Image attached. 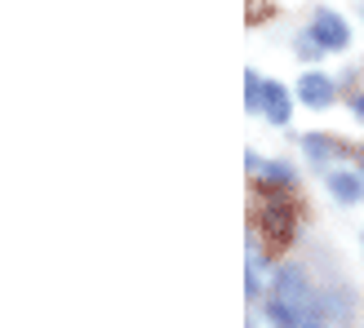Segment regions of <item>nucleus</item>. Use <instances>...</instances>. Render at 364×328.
Instances as JSON below:
<instances>
[{"instance_id":"f257e3e1","label":"nucleus","mask_w":364,"mask_h":328,"mask_svg":"<svg viewBox=\"0 0 364 328\" xmlns=\"http://www.w3.org/2000/svg\"><path fill=\"white\" fill-rule=\"evenodd\" d=\"M258 217H262V226H267V235H271L276 244H284L289 235H294V204H289V199L262 195V199H258Z\"/></svg>"},{"instance_id":"f03ea898","label":"nucleus","mask_w":364,"mask_h":328,"mask_svg":"<svg viewBox=\"0 0 364 328\" xmlns=\"http://www.w3.org/2000/svg\"><path fill=\"white\" fill-rule=\"evenodd\" d=\"M311 35L324 45V53L351 45V31H347V23H342L333 9H316V13H311Z\"/></svg>"},{"instance_id":"7ed1b4c3","label":"nucleus","mask_w":364,"mask_h":328,"mask_svg":"<svg viewBox=\"0 0 364 328\" xmlns=\"http://www.w3.org/2000/svg\"><path fill=\"white\" fill-rule=\"evenodd\" d=\"M333 94L338 89H333V80L324 76V71H306V76L298 80V98L311 106V111H324V106L333 102Z\"/></svg>"},{"instance_id":"20e7f679","label":"nucleus","mask_w":364,"mask_h":328,"mask_svg":"<svg viewBox=\"0 0 364 328\" xmlns=\"http://www.w3.org/2000/svg\"><path fill=\"white\" fill-rule=\"evenodd\" d=\"M329 195L338 199V204H360V199H364V173L333 169L329 173Z\"/></svg>"},{"instance_id":"39448f33","label":"nucleus","mask_w":364,"mask_h":328,"mask_svg":"<svg viewBox=\"0 0 364 328\" xmlns=\"http://www.w3.org/2000/svg\"><path fill=\"white\" fill-rule=\"evenodd\" d=\"M262 116L271 124H289V89L284 84H262Z\"/></svg>"},{"instance_id":"423d86ee","label":"nucleus","mask_w":364,"mask_h":328,"mask_svg":"<svg viewBox=\"0 0 364 328\" xmlns=\"http://www.w3.org/2000/svg\"><path fill=\"white\" fill-rule=\"evenodd\" d=\"M249 173H262L267 182H276V187H294V169H289V164H267L258 155H249Z\"/></svg>"},{"instance_id":"0eeeda50","label":"nucleus","mask_w":364,"mask_h":328,"mask_svg":"<svg viewBox=\"0 0 364 328\" xmlns=\"http://www.w3.org/2000/svg\"><path fill=\"white\" fill-rule=\"evenodd\" d=\"M302 151L311 155L316 164H329V160H333V155H338L342 147H338L333 138H324V133H306V138H302Z\"/></svg>"},{"instance_id":"6e6552de","label":"nucleus","mask_w":364,"mask_h":328,"mask_svg":"<svg viewBox=\"0 0 364 328\" xmlns=\"http://www.w3.org/2000/svg\"><path fill=\"white\" fill-rule=\"evenodd\" d=\"M245 106H249V111H262V84H258V71H245Z\"/></svg>"},{"instance_id":"1a4fd4ad","label":"nucleus","mask_w":364,"mask_h":328,"mask_svg":"<svg viewBox=\"0 0 364 328\" xmlns=\"http://www.w3.org/2000/svg\"><path fill=\"white\" fill-rule=\"evenodd\" d=\"M298 53H302V58H316V53H324V45L311 35V27H306V31L298 35Z\"/></svg>"},{"instance_id":"9d476101","label":"nucleus","mask_w":364,"mask_h":328,"mask_svg":"<svg viewBox=\"0 0 364 328\" xmlns=\"http://www.w3.org/2000/svg\"><path fill=\"white\" fill-rule=\"evenodd\" d=\"M351 111H355V120H364V94H355V102H351Z\"/></svg>"}]
</instances>
